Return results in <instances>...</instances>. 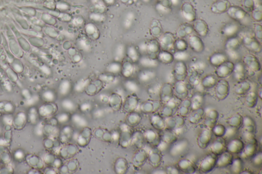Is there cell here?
<instances>
[{"mask_svg":"<svg viewBox=\"0 0 262 174\" xmlns=\"http://www.w3.org/2000/svg\"><path fill=\"white\" fill-rule=\"evenodd\" d=\"M170 149V154L172 157H178L186 151L189 147V142L182 138L174 143Z\"/></svg>","mask_w":262,"mask_h":174,"instance_id":"obj_1","label":"cell"},{"mask_svg":"<svg viewBox=\"0 0 262 174\" xmlns=\"http://www.w3.org/2000/svg\"><path fill=\"white\" fill-rule=\"evenodd\" d=\"M216 157L214 154L206 155L199 163V169L201 172L207 173L211 172L216 167Z\"/></svg>","mask_w":262,"mask_h":174,"instance_id":"obj_2","label":"cell"},{"mask_svg":"<svg viewBox=\"0 0 262 174\" xmlns=\"http://www.w3.org/2000/svg\"><path fill=\"white\" fill-rule=\"evenodd\" d=\"M216 159V167L218 168H224L231 164L233 159L232 154L228 151H224Z\"/></svg>","mask_w":262,"mask_h":174,"instance_id":"obj_3","label":"cell"},{"mask_svg":"<svg viewBox=\"0 0 262 174\" xmlns=\"http://www.w3.org/2000/svg\"><path fill=\"white\" fill-rule=\"evenodd\" d=\"M257 151V144L256 142L249 143L244 146L243 149L240 153L242 159H248L252 158L256 154Z\"/></svg>","mask_w":262,"mask_h":174,"instance_id":"obj_4","label":"cell"},{"mask_svg":"<svg viewBox=\"0 0 262 174\" xmlns=\"http://www.w3.org/2000/svg\"><path fill=\"white\" fill-rule=\"evenodd\" d=\"M245 145L243 142L238 138L232 139L227 145V151L231 154L240 153L243 149Z\"/></svg>","mask_w":262,"mask_h":174,"instance_id":"obj_5","label":"cell"},{"mask_svg":"<svg viewBox=\"0 0 262 174\" xmlns=\"http://www.w3.org/2000/svg\"><path fill=\"white\" fill-rule=\"evenodd\" d=\"M213 132L209 128L203 130L198 139V144L200 148H206L210 144Z\"/></svg>","mask_w":262,"mask_h":174,"instance_id":"obj_6","label":"cell"},{"mask_svg":"<svg viewBox=\"0 0 262 174\" xmlns=\"http://www.w3.org/2000/svg\"><path fill=\"white\" fill-rule=\"evenodd\" d=\"M225 144L221 140H216L211 144L210 148L213 154L216 156L220 155L224 151Z\"/></svg>","mask_w":262,"mask_h":174,"instance_id":"obj_7","label":"cell"},{"mask_svg":"<svg viewBox=\"0 0 262 174\" xmlns=\"http://www.w3.org/2000/svg\"><path fill=\"white\" fill-rule=\"evenodd\" d=\"M244 132H254L255 129V124L254 121L250 116H246L243 117V124Z\"/></svg>","mask_w":262,"mask_h":174,"instance_id":"obj_8","label":"cell"},{"mask_svg":"<svg viewBox=\"0 0 262 174\" xmlns=\"http://www.w3.org/2000/svg\"><path fill=\"white\" fill-rule=\"evenodd\" d=\"M178 167L179 168L187 172H193L195 171V168L193 163L189 159H183L180 160L178 162Z\"/></svg>","mask_w":262,"mask_h":174,"instance_id":"obj_9","label":"cell"},{"mask_svg":"<svg viewBox=\"0 0 262 174\" xmlns=\"http://www.w3.org/2000/svg\"><path fill=\"white\" fill-rule=\"evenodd\" d=\"M231 172L233 174H241L243 172V162L242 158H237L233 159L231 163Z\"/></svg>","mask_w":262,"mask_h":174,"instance_id":"obj_10","label":"cell"},{"mask_svg":"<svg viewBox=\"0 0 262 174\" xmlns=\"http://www.w3.org/2000/svg\"><path fill=\"white\" fill-rule=\"evenodd\" d=\"M163 141L168 144H173L177 140L176 134L170 131H166L163 136Z\"/></svg>","mask_w":262,"mask_h":174,"instance_id":"obj_11","label":"cell"},{"mask_svg":"<svg viewBox=\"0 0 262 174\" xmlns=\"http://www.w3.org/2000/svg\"><path fill=\"white\" fill-rule=\"evenodd\" d=\"M243 117L239 114L233 116L229 120V124L231 126L236 128L239 127L243 124Z\"/></svg>","mask_w":262,"mask_h":174,"instance_id":"obj_12","label":"cell"},{"mask_svg":"<svg viewBox=\"0 0 262 174\" xmlns=\"http://www.w3.org/2000/svg\"><path fill=\"white\" fill-rule=\"evenodd\" d=\"M196 112L191 115L189 118V121L192 124H196L199 123L204 114V111L202 109H199L197 110Z\"/></svg>","mask_w":262,"mask_h":174,"instance_id":"obj_13","label":"cell"},{"mask_svg":"<svg viewBox=\"0 0 262 174\" xmlns=\"http://www.w3.org/2000/svg\"><path fill=\"white\" fill-rule=\"evenodd\" d=\"M226 131V128L223 125L221 124H218L215 125L213 128V133L218 137L223 136Z\"/></svg>","mask_w":262,"mask_h":174,"instance_id":"obj_14","label":"cell"},{"mask_svg":"<svg viewBox=\"0 0 262 174\" xmlns=\"http://www.w3.org/2000/svg\"><path fill=\"white\" fill-rule=\"evenodd\" d=\"M203 102L202 98L200 96H196L193 97L191 103V107L193 110L196 111L201 108Z\"/></svg>","mask_w":262,"mask_h":174,"instance_id":"obj_15","label":"cell"},{"mask_svg":"<svg viewBox=\"0 0 262 174\" xmlns=\"http://www.w3.org/2000/svg\"><path fill=\"white\" fill-rule=\"evenodd\" d=\"M237 128L230 126V127L226 128V131L223 136L227 139H231L237 134Z\"/></svg>","mask_w":262,"mask_h":174,"instance_id":"obj_16","label":"cell"},{"mask_svg":"<svg viewBox=\"0 0 262 174\" xmlns=\"http://www.w3.org/2000/svg\"><path fill=\"white\" fill-rule=\"evenodd\" d=\"M257 103V97L254 93H251L247 97L246 100V105L248 107L252 108L256 105Z\"/></svg>","mask_w":262,"mask_h":174,"instance_id":"obj_17","label":"cell"},{"mask_svg":"<svg viewBox=\"0 0 262 174\" xmlns=\"http://www.w3.org/2000/svg\"><path fill=\"white\" fill-rule=\"evenodd\" d=\"M252 164L255 167L261 166L262 164V153L261 152L255 154L252 157L251 160Z\"/></svg>","mask_w":262,"mask_h":174,"instance_id":"obj_18","label":"cell"},{"mask_svg":"<svg viewBox=\"0 0 262 174\" xmlns=\"http://www.w3.org/2000/svg\"><path fill=\"white\" fill-rule=\"evenodd\" d=\"M207 116L208 119L216 121L219 117L218 112L215 109L209 110V111H208L207 112Z\"/></svg>","mask_w":262,"mask_h":174,"instance_id":"obj_19","label":"cell"},{"mask_svg":"<svg viewBox=\"0 0 262 174\" xmlns=\"http://www.w3.org/2000/svg\"><path fill=\"white\" fill-rule=\"evenodd\" d=\"M178 105V103L177 101H176V100L174 98H170L168 102H167L166 106L169 107L170 108L173 109H174L177 107Z\"/></svg>","mask_w":262,"mask_h":174,"instance_id":"obj_20","label":"cell"},{"mask_svg":"<svg viewBox=\"0 0 262 174\" xmlns=\"http://www.w3.org/2000/svg\"><path fill=\"white\" fill-rule=\"evenodd\" d=\"M175 122H176V127H178V128H181L183 126V125H184L185 124V121L184 120V119L180 117V116H178V117H177L176 118V119L175 120Z\"/></svg>","mask_w":262,"mask_h":174,"instance_id":"obj_21","label":"cell"},{"mask_svg":"<svg viewBox=\"0 0 262 174\" xmlns=\"http://www.w3.org/2000/svg\"><path fill=\"white\" fill-rule=\"evenodd\" d=\"M173 109L168 106H165L163 109V114L167 117H170L173 115Z\"/></svg>","mask_w":262,"mask_h":174,"instance_id":"obj_22","label":"cell"},{"mask_svg":"<svg viewBox=\"0 0 262 174\" xmlns=\"http://www.w3.org/2000/svg\"><path fill=\"white\" fill-rule=\"evenodd\" d=\"M189 112V108L182 106L179 109V114L182 116H186Z\"/></svg>","mask_w":262,"mask_h":174,"instance_id":"obj_23","label":"cell"},{"mask_svg":"<svg viewBox=\"0 0 262 174\" xmlns=\"http://www.w3.org/2000/svg\"><path fill=\"white\" fill-rule=\"evenodd\" d=\"M168 172H169L170 174H179V171L178 170L177 168L175 167H170L168 170Z\"/></svg>","mask_w":262,"mask_h":174,"instance_id":"obj_24","label":"cell"},{"mask_svg":"<svg viewBox=\"0 0 262 174\" xmlns=\"http://www.w3.org/2000/svg\"><path fill=\"white\" fill-rule=\"evenodd\" d=\"M168 125L170 128H175L176 127V122L174 120H170L168 122Z\"/></svg>","mask_w":262,"mask_h":174,"instance_id":"obj_25","label":"cell"},{"mask_svg":"<svg viewBox=\"0 0 262 174\" xmlns=\"http://www.w3.org/2000/svg\"><path fill=\"white\" fill-rule=\"evenodd\" d=\"M205 64L203 63H201V62H199V63H196L195 64L194 67L196 68H198V69H202V68H204V66Z\"/></svg>","mask_w":262,"mask_h":174,"instance_id":"obj_26","label":"cell"},{"mask_svg":"<svg viewBox=\"0 0 262 174\" xmlns=\"http://www.w3.org/2000/svg\"><path fill=\"white\" fill-rule=\"evenodd\" d=\"M192 102L189 100H185L182 103V106H185L186 107L189 108L191 106Z\"/></svg>","mask_w":262,"mask_h":174,"instance_id":"obj_27","label":"cell"},{"mask_svg":"<svg viewBox=\"0 0 262 174\" xmlns=\"http://www.w3.org/2000/svg\"><path fill=\"white\" fill-rule=\"evenodd\" d=\"M227 69H227V68H221V73L222 75H227V73H228V70Z\"/></svg>","mask_w":262,"mask_h":174,"instance_id":"obj_28","label":"cell"},{"mask_svg":"<svg viewBox=\"0 0 262 174\" xmlns=\"http://www.w3.org/2000/svg\"><path fill=\"white\" fill-rule=\"evenodd\" d=\"M16 157L17 158H21L23 156V154L22 153L20 152H19L17 153H16Z\"/></svg>","mask_w":262,"mask_h":174,"instance_id":"obj_29","label":"cell"}]
</instances>
